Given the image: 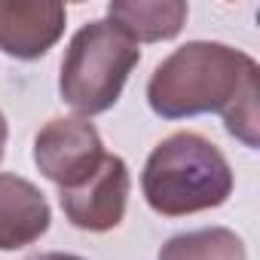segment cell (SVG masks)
I'll return each mask as SVG.
<instances>
[{
	"label": "cell",
	"instance_id": "cell-1",
	"mask_svg": "<svg viewBox=\"0 0 260 260\" xmlns=\"http://www.w3.org/2000/svg\"><path fill=\"white\" fill-rule=\"evenodd\" d=\"M260 68L257 61L214 40L178 46L156 64L147 83V104L162 119L220 113L223 125L245 147H260Z\"/></svg>",
	"mask_w": 260,
	"mask_h": 260
},
{
	"label": "cell",
	"instance_id": "cell-2",
	"mask_svg": "<svg viewBox=\"0 0 260 260\" xmlns=\"http://www.w3.org/2000/svg\"><path fill=\"white\" fill-rule=\"evenodd\" d=\"M233 169L220 147L196 132H175L159 141L141 172L144 199L162 217L220 208L233 196Z\"/></svg>",
	"mask_w": 260,
	"mask_h": 260
},
{
	"label": "cell",
	"instance_id": "cell-9",
	"mask_svg": "<svg viewBox=\"0 0 260 260\" xmlns=\"http://www.w3.org/2000/svg\"><path fill=\"white\" fill-rule=\"evenodd\" d=\"M156 260H248V251L230 226H205L166 239Z\"/></svg>",
	"mask_w": 260,
	"mask_h": 260
},
{
	"label": "cell",
	"instance_id": "cell-3",
	"mask_svg": "<svg viewBox=\"0 0 260 260\" xmlns=\"http://www.w3.org/2000/svg\"><path fill=\"white\" fill-rule=\"evenodd\" d=\"M141 61L138 43H132L122 31H116L107 19H95L83 25L61 58L58 92L68 107L80 116H98L110 110L122 86Z\"/></svg>",
	"mask_w": 260,
	"mask_h": 260
},
{
	"label": "cell",
	"instance_id": "cell-6",
	"mask_svg": "<svg viewBox=\"0 0 260 260\" xmlns=\"http://www.w3.org/2000/svg\"><path fill=\"white\" fill-rule=\"evenodd\" d=\"M68 10L55 0H0V52L34 61L64 34Z\"/></svg>",
	"mask_w": 260,
	"mask_h": 260
},
{
	"label": "cell",
	"instance_id": "cell-10",
	"mask_svg": "<svg viewBox=\"0 0 260 260\" xmlns=\"http://www.w3.org/2000/svg\"><path fill=\"white\" fill-rule=\"evenodd\" d=\"M28 260H86V257H77V254H64V251H43V254H34Z\"/></svg>",
	"mask_w": 260,
	"mask_h": 260
},
{
	"label": "cell",
	"instance_id": "cell-8",
	"mask_svg": "<svg viewBox=\"0 0 260 260\" xmlns=\"http://www.w3.org/2000/svg\"><path fill=\"white\" fill-rule=\"evenodd\" d=\"M107 22L132 43L175 40L187 22L184 0H113L107 4Z\"/></svg>",
	"mask_w": 260,
	"mask_h": 260
},
{
	"label": "cell",
	"instance_id": "cell-11",
	"mask_svg": "<svg viewBox=\"0 0 260 260\" xmlns=\"http://www.w3.org/2000/svg\"><path fill=\"white\" fill-rule=\"evenodd\" d=\"M7 138H10V125H7V116L0 113V162H4V153H7Z\"/></svg>",
	"mask_w": 260,
	"mask_h": 260
},
{
	"label": "cell",
	"instance_id": "cell-7",
	"mask_svg": "<svg viewBox=\"0 0 260 260\" xmlns=\"http://www.w3.org/2000/svg\"><path fill=\"white\" fill-rule=\"evenodd\" d=\"M52 211L46 196L22 175H0V251L34 245L49 230Z\"/></svg>",
	"mask_w": 260,
	"mask_h": 260
},
{
	"label": "cell",
	"instance_id": "cell-5",
	"mask_svg": "<svg viewBox=\"0 0 260 260\" xmlns=\"http://www.w3.org/2000/svg\"><path fill=\"white\" fill-rule=\"evenodd\" d=\"M128 190H132V178H128V166L122 156L107 153L98 172L83 181L74 190H61L58 202L64 217L86 233H107L122 223L125 217V202Z\"/></svg>",
	"mask_w": 260,
	"mask_h": 260
},
{
	"label": "cell",
	"instance_id": "cell-4",
	"mask_svg": "<svg viewBox=\"0 0 260 260\" xmlns=\"http://www.w3.org/2000/svg\"><path fill=\"white\" fill-rule=\"evenodd\" d=\"M107 150L98 128L83 116L49 119L34 138V166L46 181L61 190H74L89 181L104 162Z\"/></svg>",
	"mask_w": 260,
	"mask_h": 260
}]
</instances>
